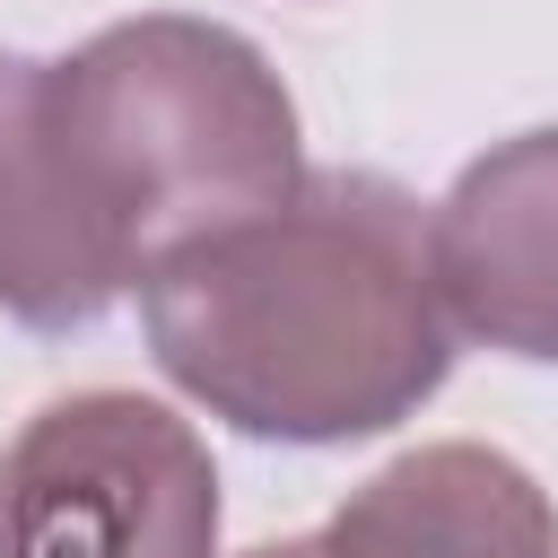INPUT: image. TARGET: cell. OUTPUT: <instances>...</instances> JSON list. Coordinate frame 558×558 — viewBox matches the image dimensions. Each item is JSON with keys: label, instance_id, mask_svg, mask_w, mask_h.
<instances>
[{"label": "cell", "instance_id": "5b68a950", "mask_svg": "<svg viewBox=\"0 0 558 558\" xmlns=\"http://www.w3.org/2000/svg\"><path fill=\"white\" fill-rule=\"evenodd\" d=\"M122 288L131 279L70 183L44 52L0 44V314L26 331H87L122 305Z\"/></svg>", "mask_w": 558, "mask_h": 558}, {"label": "cell", "instance_id": "8992f818", "mask_svg": "<svg viewBox=\"0 0 558 558\" xmlns=\"http://www.w3.org/2000/svg\"><path fill=\"white\" fill-rule=\"evenodd\" d=\"M314 541L323 558H558V506L514 453L445 436L357 480Z\"/></svg>", "mask_w": 558, "mask_h": 558}, {"label": "cell", "instance_id": "52a82bcc", "mask_svg": "<svg viewBox=\"0 0 558 558\" xmlns=\"http://www.w3.org/2000/svg\"><path fill=\"white\" fill-rule=\"evenodd\" d=\"M244 558H323V541H314V532H288V541H262V549H244Z\"/></svg>", "mask_w": 558, "mask_h": 558}, {"label": "cell", "instance_id": "3957f363", "mask_svg": "<svg viewBox=\"0 0 558 558\" xmlns=\"http://www.w3.org/2000/svg\"><path fill=\"white\" fill-rule=\"evenodd\" d=\"M218 462L148 392L44 401L0 453V558H218Z\"/></svg>", "mask_w": 558, "mask_h": 558}, {"label": "cell", "instance_id": "277c9868", "mask_svg": "<svg viewBox=\"0 0 558 558\" xmlns=\"http://www.w3.org/2000/svg\"><path fill=\"white\" fill-rule=\"evenodd\" d=\"M445 323L497 357L558 366V122L497 140L427 209Z\"/></svg>", "mask_w": 558, "mask_h": 558}, {"label": "cell", "instance_id": "7a4b0ae2", "mask_svg": "<svg viewBox=\"0 0 558 558\" xmlns=\"http://www.w3.org/2000/svg\"><path fill=\"white\" fill-rule=\"evenodd\" d=\"M70 183L140 288L166 253L288 201L305 183L296 96L270 52L218 17L140 9L44 61Z\"/></svg>", "mask_w": 558, "mask_h": 558}, {"label": "cell", "instance_id": "6da1fadb", "mask_svg": "<svg viewBox=\"0 0 558 558\" xmlns=\"http://www.w3.org/2000/svg\"><path fill=\"white\" fill-rule=\"evenodd\" d=\"M157 375L253 445H366L453 375L427 209L375 166L305 183L140 279Z\"/></svg>", "mask_w": 558, "mask_h": 558}]
</instances>
